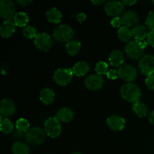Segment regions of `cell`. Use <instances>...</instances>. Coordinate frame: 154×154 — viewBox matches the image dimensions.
<instances>
[{"mask_svg":"<svg viewBox=\"0 0 154 154\" xmlns=\"http://www.w3.org/2000/svg\"><path fill=\"white\" fill-rule=\"evenodd\" d=\"M120 94L123 99L134 104L139 101L141 92L138 85L132 83H127L120 87Z\"/></svg>","mask_w":154,"mask_h":154,"instance_id":"6da1fadb","label":"cell"},{"mask_svg":"<svg viewBox=\"0 0 154 154\" xmlns=\"http://www.w3.org/2000/svg\"><path fill=\"white\" fill-rule=\"evenodd\" d=\"M147 45V42L138 40L130 41L126 44L125 51L128 57L132 59H139L144 57V50Z\"/></svg>","mask_w":154,"mask_h":154,"instance_id":"7a4b0ae2","label":"cell"},{"mask_svg":"<svg viewBox=\"0 0 154 154\" xmlns=\"http://www.w3.org/2000/svg\"><path fill=\"white\" fill-rule=\"evenodd\" d=\"M45 132L51 138H57L62 132V125L57 117H51L47 119L44 123Z\"/></svg>","mask_w":154,"mask_h":154,"instance_id":"3957f363","label":"cell"},{"mask_svg":"<svg viewBox=\"0 0 154 154\" xmlns=\"http://www.w3.org/2000/svg\"><path fill=\"white\" fill-rule=\"evenodd\" d=\"M53 35L56 40L61 42H69L74 35V30L70 26L63 24L55 28L53 32Z\"/></svg>","mask_w":154,"mask_h":154,"instance_id":"277c9868","label":"cell"},{"mask_svg":"<svg viewBox=\"0 0 154 154\" xmlns=\"http://www.w3.org/2000/svg\"><path fill=\"white\" fill-rule=\"evenodd\" d=\"M26 141L32 145H39L45 139V133L39 127H33L29 129L25 135Z\"/></svg>","mask_w":154,"mask_h":154,"instance_id":"5b68a950","label":"cell"},{"mask_svg":"<svg viewBox=\"0 0 154 154\" xmlns=\"http://www.w3.org/2000/svg\"><path fill=\"white\" fill-rule=\"evenodd\" d=\"M73 73V69H59L54 72V80L59 85H67L72 81Z\"/></svg>","mask_w":154,"mask_h":154,"instance_id":"8992f818","label":"cell"},{"mask_svg":"<svg viewBox=\"0 0 154 154\" xmlns=\"http://www.w3.org/2000/svg\"><path fill=\"white\" fill-rule=\"evenodd\" d=\"M138 68L142 75H152L154 73V55H145L140 59Z\"/></svg>","mask_w":154,"mask_h":154,"instance_id":"52a82bcc","label":"cell"},{"mask_svg":"<svg viewBox=\"0 0 154 154\" xmlns=\"http://www.w3.org/2000/svg\"><path fill=\"white\" fill-rule=\"evenodd\" d=\"M15 5L11 0L0 1V16L5 20H11L15 15Z\"/></svg>","mask_w":154,"mask_h":154,"instance_id":"ba28073f","label":"cell"},{"mask_svg":"<svg viewBox=\"0 0 154 154\" xmlns=\"http://www.w3.org/2000/svg\"><path fill=\"white\" fill-rule=\"evenodd\" d=\"M34 44L37 48L43 51H48L53 45V40L51 36L45 32H41L37 35L34 40Z\"/></svg>","mask_w":154,"mask_h":154,"instance_id":"9c48e42d","label":"cell"},{"mask_svg":"<svg viewBox=\"0 0 154 154\" xmlns=\"http://www.w3.org/2000/svg\"><path fill=\"white\" fill-rule=\"evenodd\" d=\"M104 9L107 14L116 17L123 12L124 9V4L123 2L117 1V0L108 1L105 4Z\"/></svg>","mask_w":154,"mask_h":154,"instance_id":"30bf717a","label":"cell"},{"mask_svg":"<svg viewBox=\"0 0 154 154\" xmlns=\"http://www.w3.org/2000/svg\"><path fill=\"white\" fill-rule=\"evenodd\" d=\"M119 77L126 81H133L137 77V70L129 64H123L118 69Z\"/></svg>","mask_w":154,"mask_h":154,"instance_id":"8fae6325","label":"cell"},{"mask_svg":"<svg viewBox=\"0 0 154 154\" xmlns=\"http://www.w3.org/2000/svg\"><path fill=\"white\" fill-rule=\"evenodd\" d=\"M85 85L89 90H97L102 87L104 84V79L101 75H90L85 79Z\"/></svg>","mask_w":154,"mask_h":154,"instance_id":"7c38bea8","label":"cell"},{"mask_svg":"<svg viewBox=\"0 0 154 154\" xmlns=\"http://www.w3.org/2000/svg\"><path fill=\"white\" fill-rule=\"evenodd\" d=\"M15 111V105L13 101L10 99H3L0 102V113L1 117L7 118L14 114Z\"/></svg>","mask_w":154,"mask_h":154,"instance_id":"4fadbf2b","label":"cell"},{"mask_svg":"<svg viewBox=\"0 0 154 154\" xmlns=\"http://www.w3.org/2000/svg\"><path fill=\"white\" fill-rule=\"evenodd\" d=\"M122 24L126 27H130L137 26L139 21L138 14L134 11H127L123 14L121 18Z\"/></svg>","mask_w":154,"mask_h":154,"instance_id":"5bb4252c","label":"cell"},{"mask_svg":"<svg viewBox=\"0 0 154 154\" xmlns=\"http://www.w3.org/2000/svg\"><path fill=\"white\" fill-rule=\"evenodd\" d=\"M126 120L119 115H112L107 119V125L114 131H120L124 128Z\"/></svg>","mask_w":154,"mask_h":154,"instance_id":"9a60e30c","label":"cell"},{"mask_svg":"<svg viewBox=\"0 0 154 154\" xmlns=\"http://www.w3.org/2000/svg\"><path fill=\"white\" fill-rule=\"evenodd\" d=\"M16 25L12 20H5L0 26V33L3 38H9L14 34Z\"/></svg>","mask_w":154,"mask_h":154,"instance_id":"2e32d148","label":"cell"},{"mask_svg":"<svg viewBox=\"0 0 154 154\" xmlns=\"http://www.w3.org/2000/svg\"><path fill=\"white\" fill-rule=\"evenodd\" d=\"M109 62L111 66L114 67H119L121 66L123 63V54L120 50H114L111 52L109 55Z\"/></svg>","mask_w":154,"mask_h":154,"instance_id":"e0dca14e","label":"cell"},{"mask_svg":"<svg viewBox=\"0 0 154 154\" xmlns=\"http://www.w3.org/2000/svg\"><path fill=\"white\" fill-rule=\"evenodd\" d=\"M60 121L65 122V123H69L73 119L74 113L70 108H62L57 111V116Z\"/></svg>","mask_w":154,"mask_h":154,"instance_id":"ac0fdd59","label":"cell"},{"mask_svg":"<svg viewBox=\"0 0 154 154\" xmlns=\"http://www.w3.org/2000/svg\"><path fill=\"white\" fill-rule=\"evenodd\" d=\"M55 93L51 89L44 88L40 92V100L46 105H50L54 101Z\"/></svg>","mask_w":154,"mask_h":154,"instance_id":"d6986e66","label":"cell"},{"mask_svg":"<svg viewBox=\"0 0 154 154\" xmlns=\"http://www.w3.org/2000/svg\"><path fill=\"white\" fill-rule=\"evenodd\" d=\"M46 15L48 21L52 23H58L62 19V13L58 8L55 7L50 8L47 11Z\"/></svg>","mask_w":154,"mask_h":154,"instance_id":"ffe728a7","label":"cell"},{"mask_svg":"<svg viewBox=\"0 0 154 154\" xmlns=\"http://www.w3.org/2000/svg\"><path fill=\"white\" fill-rule=\"evenodd\" d=\"M90 69L88 63L84 61H80L75 63L73 67V72L77 76H84Z\"/></svg>","mask_w":154,"mask_h":154,"instance_id":"44dd1931","label":"cell"},{"mask_svg":"<svg viewBox=\"0 0 154 154\" xmlns=\"http://www.w3.org/2000/svg\"><path fill=\"white\" fill-rule=\"evenodd\" d=\"M132 35L135 38V40L141 41L142 42L146 36H147V29H146L144 26L141 25H137L135 27H133L132 30Z\"/></svg>","mask_w":154,"mask_h":154,"instance_id":"7402d4cb","label":"cell"},{"mask_svg":"<svg viewBox=\"0 0 154 154\" xmlns=\"http://www.w3.org/2000/svg\"><path fill=\"white\" fill-rule=\"evenodd\" d=\"M66 51L71 56H74L78 54L81 48V42L77 40H71L66 44Z\"/></svg>","mask_w":154,"mask_h":154,"instance_id":"603a6c76","label":"cell"},{"mask_svg":"<svg viewBox=\"0 0 154 154\" xmlns=\"http://www.w3.org/2000/svg\"><path fill=\"white\" fill-rule=\"evenodd\" d=\"M11 150L14 154H29V146L21 141L15 142L12 146Z\"/></svg>","mask_w":154,"mask_h":154,"instance_id":"cb8c5ba5","label":"cell"},{"mask_svg":"<svg viewBox=\"0 0 154 154\" xmlns=\"http://www.w3.org/2000/svg\"><path fill=\"white\" fill-rule=\"evenodd\" d=\"M14 22L18 26H25L29 22V17L25 12H17L14 17Z\"/></svg>","mask_w":154,"mask_h":154,"instance_id":"d4e9b609","label":"cell"},{"mask_svg":"<svg viewBox=\"0 0 154 154\" xmlns=\"http://www.w3.org/2000/svg\"><path fill=\"white\" fill-rule=\"evenodd\" d=\"M132 110H133L134 112L140 117H144V116L147 115V111H148L147 105H146L145 104L141 102L140 101H138V102L133 104Z\"/></svg>","mask_w":154,"mask_h":154,"instance_id":"484cf974","label":"cell"},{"mask_svg":"<svg viewBox=\"0 0 154 154\" xmlns=\"http://www.w3.org/2000/svg\"><path fill=\"white\" fill-rule=\"evenodd\" d=\"M117 34H118L119 38L123 42H128L131 37L132 36V32L129 27H126L125 26H121L117 31Z\"/></svg>","mask_w":154,"mask_h":154,"instance_id":"4316f807","label":"cell"},{"mask_svg":"<svg viewBox=\"0 0 154 154\" xmlns=\"http://www.w3.org/2000/svg\"><path fill=\"white\" fill-rule=\"evenodd\" d=\"M13 123H11L9 119L5 118L1 120V123H0V129H1L2 132L5 134H11L13 132Z\"/></svg>","mask_w":154,"mask_h":154,"instance_id":"83f0119b","label":"cell"},{"mask_svg":"<svg viewBox=\"0 0 154 154\" xmlns=\"http://www.w3.org/2000/svg\"><path fill=\"white\" fill-rule=\"evenodd\" d=\"M16 129L22 132H26L29 129V123L25 118H20L16 122Z\"/></svg>","mask_w":154,"mask_h":154,"instance_id":"f1b7e54d","label":"cell"},{"mask_svg":"<svg viewBox=\"0 0 154 154\" xmlns=\"http://www.w3.org/2000/svg\"><path fill=\"white\" fill-rule=\"evenodd\" d=\"M23 35L24 37L26 38H33L37 36V32H36V29L34 26H27L24 27L23 29L22 30Z\"/></svg>","mask_w":154,"mask_h":154,"instance_id":"f546056e","label":"cell"},{"mask_svg":"<svg viewBox=\"0 0 154 154\" xmlns=\"http://www.w3.org/2000/svg\"><path fill=\"white\" fill-rule=\"evenodd\" d=\"M108 66L105 62L99 61L96 63L95 70H96L97 75H107V73H108Z\"/></svg>","mask_w":154,"mask_h":154,"instance_id":"4dcf8cb0","label":"cell"},{"mask_svg":"<svg viewBox=\"0 0 154 154\" xmlns=\"http://www.w3.org/2000/svg\"><path fill=\"white\" fill-rule=\"evenodd\" d=\"M145 24L150 31H154V11L149 12L146 17Z\"/></svg>","mask_w":154,"mask_h":154,"instance_id":"1f68e13d","label":"cell"},{"mask_svg":"<svg viewBox=\"0 0 154 154\" xmlns=\"http://www.w3.org/2000/svg\"><path fill=\"white\" fill-rule=\"evenodd\" d=\"M145 84L147 88L150 90H154V75H149L145 80Z\"/></svg>","mask_w":154,"mask_h":154,"instance_id":"d6a6232c","label":"cell"},{"mask_svg":"<svg viewBox=\"0 0 154 154\" xmlns=\"http://www.w3.org/2000/svg\"><path fill=\"white\" fill-rule=\"evenodd\" d=\"M11 134V138H13V140L16 141V142H17L19 140H20L23 137V132L17 129L13 130V132Z\"/></svg>","mask_w":154,"mask_h":154,"instance_id":"836d02e7","label":"cell"},{"mask_svg":"<svg viewBox=\"0 0 154 154\" xmlns=\"http://www.w3.org/2000/svg\"><path fill=\"white\" fill-rule=\"evenodd\" d=\"M106 75L108 76V78L111 80L117 79V77H119L118 70H117V69H111V70L108 71Z\"/></svg>","mask_w":154,"mask_h":154,"instance_id":"e575fe53","label":"cell"},{"mask_svg":"<svg viewBox=\"0 0 154 154\" xmlns=\"http://www.w3.org/2000/svg\"><path fill=\"white\" fill-rule=\"evenodd\" d=\"M111 24L112 25V26L114 27H120V25L122 24L121 19H120L119 17H114L111 21Z\"/></svg>","mask_w":154,"mask_h":154,"instance_id":"d590c367","label":"cell"},{"mask_svg":"<svg viewBox=\"0 0 154 154\" xmlns=\"http://www.w3.org/2000/svg\"><path fill=\"white\" fill-rule=\"evenodd\" d=\"M147 42L150 46L154 48V31H150L147 34Z\"/></svg>","mask_w":154,"mask_h":154,"instance_id":"8d00e7d4","label":"cell"},{"mask_svg":"<svg viewBox=\"0 0 154 154\" xmlns=\"http://www.w3.org/2000/svg\"><path fill=\"white\" fill-rule=\"evenodd\" d=\"M85 19H86V14L84 13H83V12H81V13L78 14L77 15V20H78V22L82 23L83 21L85 20Z\"/></svg>","mask_w":154,"mask_h":154,"instance_id":"74e56055","label":"cell"},{"mask_svg":"<svg viewBox=\"0 0 154 154\" xmlns=\"http://www.w3.org/2000/svg\"><path fill=\"white\" fill-rule=\"evenodd\" d=\"M17 2L18 4L21 5L22 6H26L27 5L30 4L32 2V0H17Z\"/></svg>","mask_w":154,"mask_h":154,"instance_id":"f35d334b","label":"cell"},{"mask_svg":"<svg viewBox=\"0 0 154 154\" xmlns=\"http://www.w3.org/2000/svg\"><path fill=\"white\" fill-rule=\"evenodd\" d=\"M124 5H132L135 4L137 2L136 0H124L123 1Z\"/></svg>","mask_w":154,"mask_h":154,"instance_id":"ab89813d","label":"cell"},{"mask_svg":"<svg viewBox=\"0 0 154 154\" xmlns=\"http://www.w3.org/2000/svg\"><path fill=\"white\" fill-rule=\"evenodd\" d=\"M149 121L154 125V111H152L149 115Z\"/></svg>","mask_w":154,"mask_h":154,"instance_id":"60d3db41","label":"cell"},{"mask_svg":"<svg viewBox=\"0 0 154 154\" xmlns=\"http://www.w3.org/2000/svg\"><path fill=\"white\" fill-rule=\"evenodd\" d=\"M92 2L95 5H100L103 4V3L105 2V1H104V0H96H96H93Z\"/></svg>","mask_w":154,"mask_h":154,"instance_id":"b9f144b4","label":"cell"},{"mask_svg":"<svg viewBox=\"0 0 154 154\" xmlns=\"http://www.w3.org/2000/svg\"><path fill=\"white\" fill-rule=\"evenodd\" d=\"M72 154H81V153H72Z\"/></svg>","mask_w":154,"mask_h":154,"instance_id":"7bdbcfd3","label":"cell"},{"mask_svg":"<svg viewBox=\"0 0 154 154\" xmlns=\"http://www.w3.org/2000/svg\"><path fill=\"white\" fill-rule=\"evenodd\" d=\"M153 5H154V0L153 1Z\"/></svg>","mask_w":154,"mask_h":154,"instance_id":"ee69618b","label":"cell"}]
</instances>
